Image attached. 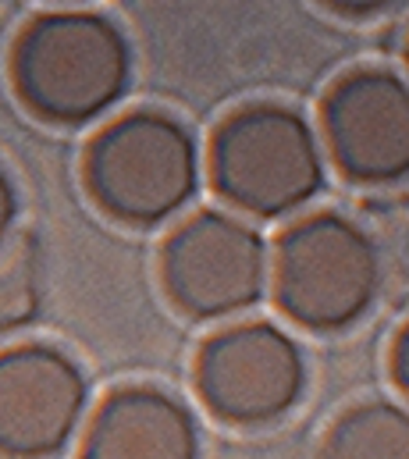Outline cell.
Returning <instances> with one entry per match:
<instances>
[{"instance_id":"52a82bcc","label":"cell","mask_w":409,"mask_h":459,"mask_svg":"<svg viewBox=\"0 0 409 459\" xmlns=\"http://www.w3.org/2000/svg\"><path fill=\"white\" fill-rule=\"evenodd\" d=\"M86 413V374L57 345L0 349V453L43 459L61 453Z\"/></svg>"},{"instance_id":"4fadbf2b","label":"cell","mask_w":409,"mask_h":459,"mask_svg":"<svg viewBox=\"0 0 409 459\" xmlns=\"http://www.w3.org/2000/svg\"><path fill=\"white\" fill-rule=\"evenodd\" d=\"M14 218H18V193H14V182L7 178V171L0 168V246L14 235Z\"/></svg>"},{"instance_id":"30bf717a","label":"cell","mask_w":409,"mask_h":459,"mask_svg":"<svg viewBox=\"0 0 409 459\" xmlns=\"http://www.w3.org/2000/svg\"><path fill=\"white\" fill-rule=\"evenodd\" d=\"M320 459H409V410L396 403H360L342 413Z\"/></svg>"},{"instance_id":"277c9868","label":"cell","mask_w":409,"mask_h":459,"mask_svg":"<svg viewBox=\"0 0 409 459\" xmlns=\"http://www.w3.org/2000/svg\"><path fill=\"white\" fill-rule=\"evenodd\" d=\"M381 285L378 246L342 214H309L278 238L274 296L303 328L335 332L367 314Z\"/></svg>"},{"instance_id":"6da1fadb","label":"cell","mask_w":409,"mask_h":459,"mask_svg":"<svg viewBox=\"0 0 409 459\" xmlns=\"http://www.w3.org/2000/svg\"><path fill=\"white\" fill-rule=\"evenodd\" d=\"M11 75L32 115L83 125L125 97L132 50L125 32L97 11H47L22 29Z\"/></svg>"},{"instance_id":"9c48e42d","label":"cell","mask_w":409,"mask_h":459,"mask_svg":"<svg viewBox=\"0 0 409 459\" xmlns=\"http://www.w3.org/2000/svg\"><path fill=\"white\" fill-rule=\"evenodd\" d=\"M193 413L168 392L132 385L100 403L90 420L83 459H196Z\"/></svg>"},{"instance_id":"3957f363","label":"cell","mask_w":409,"mask_h":459,"mask_svg":"<svg viewBox=\"0 0 409 459\" xmlns=\"http://www.w3.org/2000/svg\"><path fill=\"white\" fill-rule=\"evenodd\" d=\"M210 178L231 207L257 218H282L320 189L324 164L313 128L296 111L249 104L217 125Z\"/></svg>"},{"instance_id":"8992f818","label":"cell","mask_w":409,"mask_h":459,"mask_svg":"<svg viewBox=\"0 0 409 459\" xmlns=\"http://www.w3.org/2000/svg\"><path fill=\"white\" fill-rule=\"evenodd\" d=\"M204 403L228 424H267L289 413L307 385L303 352L282 328L246 321L206 339L196 356Z\"/></svg>"},{"instance_id":"9a60e30c","label":"cell","mask_w":409,"mask_h":459,"mask_svg":"<svg viewBox=\"0 0 409 459\" xmlns=\"http://www.w3.org/2000/svg\"><path fill=\"white\" fill-rule=\"evenodd\" d=\"M406 61H409V43H406Z\"/></svg>"},{"instance_id":"5bb4252c","label":"cell","mask_w":409,"mask_h":459,"mask_svg":"<svg viewBox=\"0 0 409 459\" xmlns=\"http://www.w3.org/2000/svg\"><path fill=\"white\" fill-rule=\"evenodd\" d=\"M392 374L409 395V325L396 335V345H392Z\"/></svg>"},{"instance_id":"8fae6325","label":"cell","mask_w":409,"mask_h":459,"mask_svg":"<svg viewBox=\"0 0 409 459\" xmlns=\"http://www.w3.org/2000/svg\"><path fill=\"white\" fill-rule=\"evenodd\" d=\"M39 310V249L29 235L0 246V339L25 328Z\"/></svg>"},{"instance_id":"7c38bea8","label":"cell","mask_w":409,"mask_h":459,"mask_svg":"<svg viewBox=\"0 0 409 459\" xmlns=\"http://www.w3.org/2000/svg\"><path fill=\"white\" fill-rule=\"evenodd\" d=\"M320 4L331 7L335 14H345V18H374V14L399 7L403 0H320Z\"/></svg>"},{"instance_id":"5b68a950","label":"cell","mask_w":409,"mask_h":459,"mask_svg":"<svg viewBox=\"0 0 409 459\" xmlns=\"http://www.w3.org/2000/svg\"><path fill=\"white\" fill-rule=\"evenodd\" d=\"M161 278L171 303L213 321L253 307L267 285V246L246 221L200 211L168 235L161 249Z\"/></svg>"},{"instance_id":"ba28073f","label":"cell","mask_w":409,"mask_h":459,"mask_svg":"<svg viewBox=\"0 0 409 459\" xmlns=\"http://www.w3.org/2000/svg\"><path fill=\"white\" fill-rule=\"evenodd\" d=\"M324 135L335 168L360 186L409 175V86L385 68L338 79L324 100Z\"/></svg>"},{"instance_id":"7a4b0ae2","label":"cell","mask_w":409,"mask_h":459,"mask_svg":"<svg viewBox=\"0 0 409 459\" xmlns=\"http://www.w3.org/2000/svg\"><path fill=\"white\" fill-rule=\"evenodd\" d=\"M86 186L103 211L125 225H161L200 186L193 132L164 111L114 117L86 150Z\"/></svg>"}]
</instances>
